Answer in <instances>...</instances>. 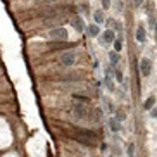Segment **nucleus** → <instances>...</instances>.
<instances>
[{
  "mask_svg": "<svg viewBox=\"0 0 157 157\" xmlns=\"http://www.w3.org/2000/svg\"><path fill=\"white\" fill-rule=\"evenodd\" d=\"M117 60H119V56H117V52H111V62L112 64H117Z\"/></svg>",
  "mask_w": 157,
  "mask_h": 157,
  "instance_id": "nucleus-15",
  "label": "nucleus"
},
{
  "mask_svg": "<svg viewBox=\"0 0 157 157\" xmlns=\"http://www.w3.org/2000/svg\"><path fill=\"white\" fill-rule=\"evenodd\" d=\"M109 126H111L112 131H119V121L117 119H111L109 121Z\"/></svg>",
  "mask_w": 157,
  "mask_h": 157,
  "instance_id": "nucleus-11",
  "label": "nucleus"
},
{
  "mask_svg": "<svg viewBox=\"0 0 157 157\" xmlns=\"http://www.w3.org/2000/svg\"><path fill=\"white\" fill-rule=\"evenodd\" d=\"M88 33L92 35V36H97L100 29H98V24H90V28H88Z\"/></svg>",
  "mask_w": 157,
  "mask_h": 157,
  "instance_id": "nucleus-9",
  "label": "nucleus"
},
{
  "mask_svg": "<svg viewBox=\"0 0 157 157\" xmlns=\"http://www.w3.org/2000/svg\"><path fill=\"white\" fill-rule=\"evenodd\" d=\"M105 86L109 88V90H114V83H112V79L109 78V74L105 76Z\"/></svg>",
  "mask_w": 157,
  "mask_h": 157,
  "instance_id": "nucleus-14",
  "label": "nucleus"
},
{
  "mask_svg": "<svg viewBox=\"0 0 157 157\" xmlns=\"http://www.w3.org/2000/svg\"><path fill=\"white\" fill-rule=\"evenodd\" d=\"M140 67H142V74H143V76H148V74L152 73V62H150L148 59H142Z\"/></svg>",
  "mask_w": 157,
  "mask_h": 157,
  "instance_id": "nucleus-5",
  "label": "nucleus"
},
{
  "mask_svg": "<svg viewBox=\"0 0 157 157\" xmlns=\"http://www.w3.org/2000/svg\"><path fill=\"white\" fill-rule=\"evenodd\" d=\"M154 104H155V97H148L147 100H145V104H143V107H145V109H152L154 107Z\"/></svg>",
  "mask_w": 157,
  "mask_h": 157,
  "instance_id": "nucleus-10",
  "label": "nucleus"
},
{
  "mask_svg": "<svg viewBox=\"0 0 157 157\" xmlns=\"http://www.w3.org/2000/svg\"><path fill=\"white\" fill-rule=\"evenodd\" d=\"M116 119H117V121H124L126 119V114L123 111H117V112H116Z\"/></svg>",
  "mask_w": 157,
  "mask_h": 157,
  "instance_id": "nucleus-16",
  "label": "nucleus"
},
{
  "mask_svg": "<svg viewBox=\"0 0 157 157\" xmlns=\"http://www.w3.org/2000/svg\"><path fill=\"white\" fill-rule=\"evenodd\" d=\"M81 136H86V138H92V140H95V133L93 131H90V129H83V128H79V129H76Z\"/></svg>",
  "mask_w": 157,
  "mask_h": 157,
  "instance_id": "nucleus-7",
  "label": "nucleus"
},
{
  "mask_svg": "<svg viewBox=\"0 0 157 157\" xmlns=\"http://www.w3.org/2000/svg\"><path fill=\"white\" fill-rule=\"evenodd\" d=\"M60 62H62V66H66V67L74 66V62H76V56H74V52H64V54L60 56Z\"/></svg>",
  "mask_w": 157,
  "mask_h": 157,
  "instance_id": "nucleus-3",
  "label": "nucleus"
},
{
  "mask_svg": "<svg viewBox=\"0 0 157 157\" xmlns=\"http://www.w3.org/2000/svg\"><path fill=\"white\" fill-rule=\"evenodd\" d=\"M152 117H157V107H152Z\"/></svg>",
  "mask_w": 157,
  "mask_h": 157,
  "instance_id": "nucleus-20",
  "label": "nucleus"
},
{
  "mask_svg": "<svg viewBox=\"0 0 157 157\" xmlns=\"http://www.w3.org/2000/svg\"><path fill=\"white\" fill-rule=\"evenodd\" d=\"M71 111H73V116H74V117H79V119L86 117V114H88L86 105H85V102H81V100H76V102H74L73 107H71Z\"/></svg>",
  "mask_w": 157,
  "mask_h": 157,
  "instance_id": "nucleus-1",
  "label": "nucleus"
},
{
  "mask_svg": "<svg viewBox=\"0 0 157 157\" xmlns=\"http://www.w3.org/2000/svg\"><path fill=\"white\" fill-rule=\"evenodd\" d=\"M93 17H95V23H97V24H102V23H104V14H102V12H98V10L93 14Z\"/></svg>",
  "mask_w": 157,
  "mask_h": 157,
  "instance_id": "nucleus-13",
  "label": "nucleus"
},
{
  "mask_svg": "<svg viewBox=\"0 0 157 157\" xmlns=\"http://www.w3.org/2000/svg\"><path fill=\"white\" fill-rule=\"evenodd\" d=\"M73 26H74V29L83 31V29H85V21H83L81 17H74V19H73Z\"/></svg>",
  "mask_w": 157,
  "mask_h": 157,
  "instance_id": "nucleus-6",
  "label": "nucleus"
},
{
  "mask_svg": "<svg viewBox=\"0 0 157 157\" xmlns=\"http://www.w3.org/2000/svg\"><path fill=\"white\" fill-rule=\"evenodd\" d=\"M136 40H138V42H145V28H143V26H140V28L136 29Z\"/></svg>",
  "mask_w": 157,
  "mask_h": 157,
  "instance_id": "nucleus-8",
  "label": "nucleus"
},
{
  "mask_svg": "<svg viewBox=\"0 0 157 157\" xmlns=\"http://www.w3.org/2000/svg\"><path fill=\"white\" fill-rule=\"evenodd\" d=\"M116 78H117V81H121L123 79V73L121 71H116Z\"/></svg>",
  "mask_w": 157,
  "mask_h": 157,
  "instance_id": "nucleus-19",
  "label": "nucleus"
},
{
  "mask_svg": "<svg viewBox=\"0 0 157 157\" xmlns=\"http://www.w3.org/2000/svg\"><path fill=\"white\" fill-rule=\"evenodd\" d=\"M50 38L52 40L64 42L66 38H67V29L66 28H54V29H50Z\"/></svg>",
  "mask_w": 157,
  "mask_h": 157,
  "instance_id": "nucleus-2",
  "label": "nucleus"
},
{
  "mask_svg": "<svg viewBox=\"0 0 157 157\" xmlns=\"http://www.w3.org/2000/svg\"><path fill=\"white\" fill-rule=\"evenodd\" d=\"M133 2H135V5L138 7V5H142V2H143V0H133Z\"/></svg>",
  "mask_w": 157,
  "mask_h": 157,
  "instance_id": "nucleus-21",
  "label": "nucleus"
},
{
  "mask_svg": "<svg viewBox=\"0 0 157 157\" xmlns=\"http://www.w3.org/2000/svg\"><path fill=\"white\" fill-rule=\"evenodd\" d=\"M114 42V31L112 29H107L100 35V43L102 45H107V43H112Z\"/></svg>",
  "mask_w": 157,
  "mask_h": 157,
  "instance_id": "nucleus-4",
  "label": "nucleus"
},
{
  "mask_svg": "<svg viewBox=\"0 0 157 157\" xmlns=\"http://www.w3.org/2000/svg\"><path fill=\"white\" fill-rule=\"evenodd\" d=\"M133 154H135V145H133V143H129V145H128V155L133 157Z\"/></svg>",
  "mask_w": 157,
  "mask_h": 157,
  "instance_id": "nucleus-17",
  "label": "nucleus"
},
{
  "mask_svg": "<svg viewBox=\"0 0 157 157\" xmlns=\"http://www.w3.org/2000/svg\"><path fill=\"white\" fill-rule=\"evenodd\" d=\"M102 7L104 9H109L111 7V0H102Z\"/></svg>",
  "mask_w": 157,
  "mask_h": 157,
  "instance_id": "nucleus-18",
  "label": "nucleus"
},
{
  "mask_svg": "<svg viewBox=\"0 0 157 157\" xmlns=\"http://www.w3.org/2000/svg\"><path fill=\"white\" fill-rule=\"evenodd\" d=\"M121 48H123V40H121V38L116 40V38H114V50L116 52H121Z\"/></svg>",
  "mask_w": 157,
  "mask_h": 157,
  "instance_id": "nucleus-12",
  "label": "nucleus"
}]
</instances>
